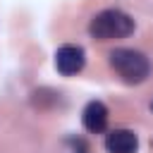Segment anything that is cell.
<instances>
[{"mask_svg": "<svg viewBox=\"0 0 153 153\" xmlns=\"http://www.w3.org/2000/svg\"><path fill=\"white\" fill-rule=\"evenodd\" d=\"M110 65L127 84H141V81H146V76L151 72L148 57L134 48H115L110 53Z\"/></svg>", "mask_w": 153, "mask_h": 153, "instance_id": "obj_2", "label": "cell"}, {"mask_svg": "<svg viewBox=\"0 0 153 153\" xmlns=\"http://www.w3.org/2000/svg\"><path fill=\"white\" fill-rule=\"evenodd\" d=\"M105 148L108 153H136L139 136L131 129H112L105 136Z\"/></svg>", "mask_w": 153, "mask_h": 153, "instance_id": "obj_4", "label": "cell"}, {"mask_svg": "<svg viewBox=\"0 0 153 153\" xmlns=\"http://www.w3.org/2000/svg\"><path fill=\"white\" fill-rule=\"evenodd\" d=\"M67 146H69L72 153H88V143H86L84 139H79V136H76V139H69Z\"/></svg>", "mask_w": 153, "mask_h": 153, "instance_id": "obj_6", "label": "cell"}, {"mask_svg": "<svg viewBox=\"0 0 153 153\" xmlns=\"http://www.w3.org/2000/svg\"><path fill=\"white\" fill-rule=\"evenodd\" d=\"M81 122H84V127H86L91 134L105 131V127H108V108H105L100 100L86 103V108H84V112H81Z\"/></svg>", "mask_w": 153, "mask_h": 153, "instance_id": "obj_5", "label": "cell"}, {"mask_svg": "<svg viewBox=\"0 0 153 153\" xmlns=\"http://www.w3.org/2000/svg\"><path fill=\"white\" fill-rule=\"evenodd\" d=\"M131 31H134V19L122 10H103L88 24V33L98 41L127 38Z\"/></svg>", "mask_w": 153, "mask_h": 153, "instance_id": "obj_1", "label": "cell"}, {"mask_svg": "<svg viewBox=\"0 0 153 153\" xmlns=\"http://www.w3.org/2000/svg\"><path fill=\"white\" fill-rule=\"evenodd\" d=\"M151 110H153V103H151Z\"/></svg>", "mask_w": 153, "mask_h": 153, "instance_id": "obj_7", "label": "cell"}, {"mask_svg": "<svg viewBox=\"0 0 153 153\" xmlns=\"http://www.w3.org/2000/svg\"><path fill=\"white\" fill-rule=\"evenodd\" d=\"M86 65V55H84V48L79 45H62L57 48L55 53V67L62 76H72L76 72H81Z\"/></svg>", "mask_w": 153, "mask_h": 153, "instance_id": "obj_3", "label": "cell"}]
</instances>
